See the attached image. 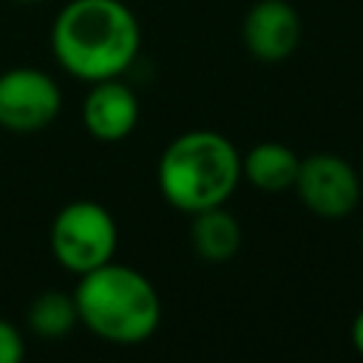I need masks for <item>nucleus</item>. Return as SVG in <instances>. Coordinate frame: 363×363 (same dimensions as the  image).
Listing matches in <instances>:
<instances>
[{
	"mask_svg": "<svg viewBox=\"0 0 363 363\" xmlns=\"http://www.w3.org/2000/svg\"><path fill=\"white\" fill-rule=\"evenodd\" d=\"M142 31L122 0H71L51 26V51L77 79L122 77L139 54Z\"/></svg>",
	"mask_w": 363,
	"mask_h": 363,
	"instance_id": "nucleus-1",
	"label": "nucleus"
},
{
	"mask_svg": "<svg viewBox=\"0 0 363 363\" xmlns=\"http://www.w3.org/2000/svg\"><path fill=\"white\" fill-rule=\"evenodd\" d=\"M241 182V153L218 130L179 133L159 156L156 184L162 199L193 216L207 207H221Z\"/></svg>",
	"mask_w": 363,
	"mask_h": 363,
	"instance_id": "nucleus-2",
	"label": "nucleus"
},
{
	"mask_svg": "<svg viewBox=\"0 0 363 363\" xmlns=\"http://www.w3.org/2000/svg\"><path fill=\"white\" fill-rule=\"evenodd\" d=\"M79 323L96 337L119 346L145 343L162 320V301L156 286L133 267L102 264L82 272L74 286Z\"/></svg>",
	"mask_w": 363,
	"mask_h": 363,
	"instance_id": "nucleus-3",
	"label": "nucleus"
},
{
	"mask_svg": "<svg viewBox=\"0 0 363 363\" xmlns=\"http://www.w3.org/2000/svg\"><path fill=\"white\" fill-rule=\"evenodd\" d=\"M48 241L57 264L82 275L113 261L119 230L108 207L91 199H77L54 216Z\"/></svg>",
	"mask_w": 363,
	"mask_h": 363,
	"instance_id": "nucleus-4",
	"label": "nucleus"
},
{
	"mask_svg": "<svg viewBox=\"0 0 363 363\" xmlns=\"http://www.w3.org/2000/svg\"><path fill=\"white\" fill-rule=\"evenodd\" d=\"M62 108V91L40 68L17 65L0 74V128L34 133L48 128Z\"/></svg>",
	"mask_w": 363,
	"mask_h": 363,
	"instance_id": "nucleus-5",
	"label": "nucleus"
},
{
	"mask_svg": "<svg viewBox=\"0 0 363 363\" xmlns=\"http://www.w3.org/2000/svg\"><path fill=\"white\" fill-rule=\"evenodd\" d=\"M360 176L357 170L337 153H312L301 159L295 193L306 210L320 218H343L360 201Z\"/></svg>",
	"mask_w": 363,
	"mask_h": 363,
	"instance_id": "nucleus-6",
	"label": "nucleus"
},
{
	"mask_svg": "<svg viewBox=\"0 0 363 363\" xmlns=\"http://www.w3.org/2000/svg\"><path fill=\"white\" fill-rule=\"evenodd\" d=\"M241 37L255 60L281 62L301 45L303 23L289 0H255L244 17Z\"/></svg>",
	"mask_w": 363,
	"mask_h": 363,
	"instance_id": "nucleus-7",
	"label": "nucleus"
},
{
	"mask_svg": "<svg viewBox=\"0 0 363 363\" xmlns=\"http://www.w3.org/2000/svg\"><path fill=\"white\" fill-rule=\"evenodd\" d=\"M139 122V99L119 77L91 82L82 102V125L96 142H122Z\"/></svg>",
	"mask_w": 363,
	"mask_h": 363,
	"instance_id": "nucleus-8",
	"label": "nucleus"
},
{
	"mask_svg": "<svg viewBox=\"0 0 363 363\" xmlns=\"http://www.w3.org/2000/svg\"><path fill=\"white\" fill-rule=\"evenodd\" d=\"M298 167H301V156L284 142H261L241 156V176L264 193L292 190L298 179Z\"/></svg>",
	"mask_w": 363,
	"mask_h": 363,
	"instance_id": "nucleus-9",
	"label": "nucleus"
},
{
	"mask_svg": "<svg viewBox=\"0 0 363 363\" xmlns=\"http://www.w3.org/2000/svg\"><path fill=\"white\" fill-rule=\"evenodd\" d=\"M190 244L199 258L210 264H224L241 250V224L230 210H224V204L199 210L193 213Z\"/></svg>",
	"mask_w": 363,
	"mask_h": 363,
	"instance_id": "nucleus-10",
	"label": "nucleus"
},
{
	"mask_svg": "<svg viewBox=\"0 0 363 363\" xmlns=\"http://www.w3.org/2000/svg\"><path fill=\"white\" fill-rule=\"evenodd\" d=\"M28 329L43 340H60L74 332L79 323V309L74 301V292L65 289H45L40 292L26 312Z\"/></svg>",
	"mask_w": 363,
	"mask_h": 363,
	"instance_id": "nucleus-11",
	"label": "nucleus"
},
{
	"mask_svg": "<svg viewBox=\"0 0 363 363\" xmlns=\"http://www.w3.org/2000/svg\"><path fill=\"white\" fill-rule=\"evenodd\" d=\"M26 357V340L20 329L0 318V363H20Z\"/></svg>",
	"mask_w": 363,
	"mask_h": 363,
	"instance_id": "nucleus-12",
	"label": "nucleus"
},
{
	"mask_svg": "<svg viewBox=\"0 0 363 363\" xmlns=\"http://www.w3.org/2000/svg\"><path fill=\"white\" fill-rule=\"evenodd\" d=\"M352 346L357 349V354L363 357V309L354 315V320H352Z\"/></svg>",
	"mask_w": 363,
	"mask_h": 363,
	"instance_id": "nucleus-13",
	"label": "nucleus"
},
{
	"mask_svg": "<svg viewBox=\"0 0 363 363\" xmlns=\"http://www.w3.org/2000/svg\"><path fill=\"white\" fill-rule=\"evenodd\" d=\"M17 3H40V0H17Z\"/></svg>",
	"mask_w": 363,
	"mask_h": 363,
	"instance_id": "nucleus-14",
	"label": "nucleus"
}]
</instances>
